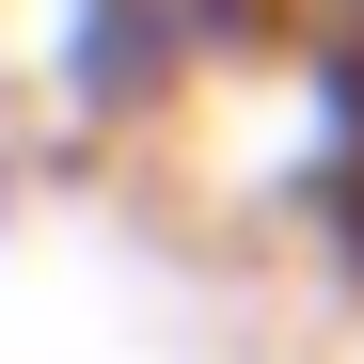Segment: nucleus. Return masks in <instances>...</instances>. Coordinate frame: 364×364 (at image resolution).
<instances>
[{"mask_svg": "<svg viewBox=\"0 0 364 364\" xmlns=\"http://www.w3.org/2000/svg\"><path fill=\"white\" fill-rule=\"evenodd\" d=\"M0 222H16V143H0Z\"/></svg>", "mask_w": 364, "mask_h": 364, "instance_id": "obj_2", "label": "nucleus"}, {"mask_svg": "<svg viewBox=\"0 0 364 364\" xmlns=\"http://www.w3.org/2000/svg\"><path fill=\"white\" fill-rule=\"evenodd\" d=\"M269 48V0H32V80L80 143H127Z\"/></svg>", "mask_w": 364, "mask_h": 364, "instance_id": "obj_1", "label": "nucleus"}]
</instances>
